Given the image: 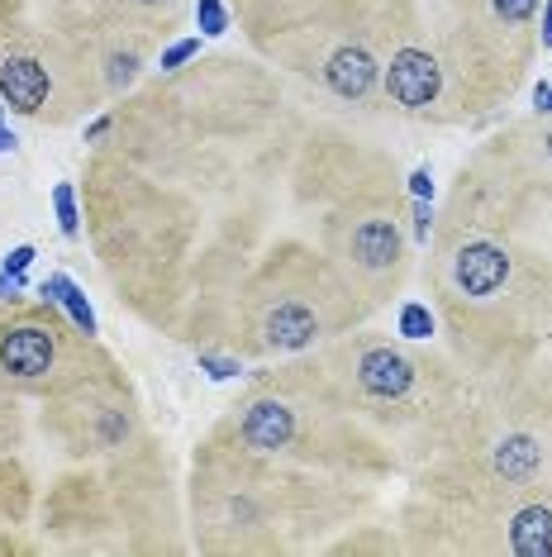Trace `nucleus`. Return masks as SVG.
Returning a JSON list of instances; mask_svg holds the SVG:
<instances>
[{"instance_id": "4be33fe9", "label": "nucleus", "mask_w": 552, "mask_h": 557, "mask_svg": "<svg viewBox=\"0 0 552 557\" xmlns=\"http://www.w3.org/2000/svg\"><path fill=\"white\" fill-rule=\"evenodd\" d=\"M410 196L414 200H434V172L429 168H414L410 172Z\"/></svg>"}, {"instance_id": "aec40b11", "label": "nucleus", "mask_w": 552, "mask_h": 557, "mask_svg": "<svg viewBox=\"0 0 552 557\" xmlns=\"http://www.w3.org/2000/svg\"><path fill=\"white\" fill-rule=\"evenodd\" d=\"M105 67H110V86L120 91V86H129V82H134V72H138V53H115V58L105 62Z\"/></svg>"}, {"instance_id": "dca6fc26", "label": "nucleus", "mask_w": 552, "mask_h": 557, "mask_svg": "<svg viewBox=\"0 0 552 557\" xmlns=\"http://www.w3.org/2000/svg\"><path fill=\"white\" fill-rule=\"evenodd\" d=\"M34 258H39V252H34V244H20V248H10V252H5V262H0V272H5L15 286H24V276H29Z\"/></svg>"}, {"instance_id": "f3484780", "label": "nucleus", "mask_w": 552, "mask_h": 557, "mask_svg": "<svg viewBox=\"0 0 552 557\" xmlns=\"http://www.w3.org/2000/svg\"><path fill=\"white\" fill-rule=\"evenodd\" d=\"M196 362H200V372H205L210 382H229V376L243 372V362H238V358H224V352H200Z\"/></svg>"}, {"instance_id": "4468645a", "label": "nucleus", "mask_w": 552, "mask_h": 557, "mask_svg": "<svg viewBox=\"0 0 552 557\" xmlns=\"http://www.w3.org/2000/svg\"><path fill=\"white\" fill-rule=\"evenodd\" d=\"M396 324H400V334H405V338H429L434 334V310L424 306V300H405Z\"/></svg>"}, {"instance_id": "f03ea898", "label": "nucleus", "mask_w": 552, "mask_h": 557, "mask_svg": "<svg viewBox=\"0 0 552 557\" xmlns=\"http://www.w3.org/2000/svg\"><path fill=\"white\" fill-rule=\"evenodd\" d=\"M438 91H443V72H438L434 53L424 48H400L386 67V96L396 100L400 110H429Z\"/></svg>"}, {"instance_id": "a211bd4d", "label": "nucleus", "mask_w": 552, "mask_h": 557, "mask_svg": "<svg viewBox=\"0 0 552 557\" xmlns=\"http://www.w3.org/2000/svg\"><path fill=\"white\" fill-rule=\"evenodd\" d=\"M191 58H200V34H191V39H177L162 53V72H181Z\"/></svg>"}, {"instance_id": "b1692460", "label": "nucleus", "mask_w": 552, "mask_h": 557, "mask_svg": "<svg viewBox=\"0 0 552 557\" xmlns=\"http://www.w3.org/2000/svg\"><path fill=\"white\" fill-rule=\"evenodd\" d=\"M124 5H134V10H172L177 0H124Z\"/></svg>"}, {"instance_id": "cd10ccee", "label": "nucleus", "mask_w": 552, "mask_h": 557, "mask_svg": "<svg viewBox=\"0 0 552 557\" xmlns=\"http://www.w3.org/2000/svg\"><path fill=\"white\" fill-rule=\"evenodd\" d=\"M15 290H20V286H15V282H10V276H5V272H0V300H10V296H15Z\"/></svg>"}, {"instance_id": "bb28decb", "label": "nucleus", "mask_w": 552, "mask_h": 557, "mask_svg": "<svg viewBox=\"0 0 552 557\" xmlns=\"http://www.w3.org/2000/svg\"><path fill=\"white\" fill-rule=\"evenodd\" d=\"M105 129H110V120H96V124H91V129H86V144H96V138H100V134H105Z\"/></svg>"}, {"instance_id": "c85d7f7f", "label": "nucleus", "mask_w": 552, "mask_h": 557, "mask_svg": "<svg viewBox=\"0 0 552 557\" xmlns=\"http://www.w3.org/2000/svg\"><path fill=\"white\" fill-rule=\"evenodd\" d=\"M548 153H552V134H548Z\"/></svg>"}, {"instance_id": "412c9836", "label": "nucleus", "mask_w": 552, "mask_h": 557, "mask_svg": "<svg viewBox=\"0 0 552 557\" xmlns=\"http://www.w3.org/2000/svg\"><path fill=\"white\" fill-rule=\"evenodd\" d=\"M429 234H434V206L414 200V244H429Z\"/></svg>"}, {"instance_id": "f257e3e1", "label": "nucleus", "mask_w": 552, "mask_h": 557, "mask_svg": "<svg viewBox=\"0 0 552 557\" xmlns=\"http://www.w3.org/2000/svg\"><path fill=\"white\" fill-rule=\"evenodd\" d=\"M58 367L53 324H10L0 329V376L10 382H43Z\"/></svg>"}, {"instance_id": "0eeeda50", "label": "nucleus", "mask_w": 552, "mask_h": 557, "mask_svg": "<svg viewBox=\"0 0 552 557\" xmlns=\"http://www.w3.org/2000/svg\"><path fill=\"white\" fill-rule=\"evenodd\" d=\"M372 82H376V62L362 44H343L338 53H329V62H324V86L343 100H362L372 91Z\"/></svg>"}, {"instance_id": "393cba45", "label": "nucleus", "mask_w": 552, "mask_h": 557, "mask_svg": "<svg viewBox=\"0 0 552 557\" xmlns=\"http://www.w3.org/2000/svg\"><path fill=\"white\" fill-rule=\"evenodd\" d=\"M534 106H538V110H552V86H538V91H534Z\"/></svg>"}, {"instance_id": "5701e85b", "label": "nucleus", "mask_w": 552, "mask_h": 557, "mask_svg": "<svg viewBox=\"0 0 552 557\" xmlns=\"http://www.w3.org/2000/svg\"><path fill=\"white\" fill-rule=\"evenodd\" d=\"M20 148V138H15V129L5 124V100H0V153H15Z\"/></svg>"}, {"instance_id": "6ab92c4d", "label": "nucleus", "mask_w": 552, "mask_h": 557, "mask_svg": "<svg viewBox=\"0 0 552 557\" xmlns=\"http://www.w3.org/2000/svg\"><path fill=\"white\" fill-rule=\"evenodd\" d=\"M491 10H495V20H505V24H524L538 10V0H491Z\"/></svg>"}, {"instance_id": "7ed1b4c3", "label": "nucleus", "mask_w": 552, "mask_h": 557, "mask_svg": "<svg viewBox=\"0 0 552 557\" xmlns=\"http://www.w3.org/2000/svg\"><path fill=\"white\" fill-rule=\"evenodd\" d=\"M48 96H53V72L34 53H10L0 58V100L20 115H43Z\"/></svg>"}, {"instance_id": "39448f33", "label": "nucleus", "mask_w": 552, "mask_h": 557, "mask_svg": "<svg viewBox=\"0 0 552 557\" xmlns=\"http://www.w3.org/2000/svg\"><path fill=\"white\" fill-rule=\"evenodd\" d=\"M238 434H243V443L253 453H276V448H286V443H291L296 414H291V405H281V400H272V396H258V400L243 405Z\"/></svg>"}, {"instance_id": "9b49d317", "label": "nucleus", "mask_w": 552, "mask_h": 557, "mask_svg": "<svg viewBox=\"0 0 552 557\" xmlns=\"http://www.w3.org/2000/svg\"><path fill=\"white\" fill-rule=\"evenodd\" d=\"M510 548L519 557H552V510L548 505H529V510L514 515Z\"/></svg>"}, {"instance_id": "a878e982", "label": "nucleus", "mask_w": 552, "mask_h": 557, "mask_svg": "<svg viewBox=\"0 0 552 557\" xmlns=\"http://www.w3.org/2000/svg\"><path fill=\"white\" fill-rule=\"evenodd\" d=\"M543 48H552V0L543 5Z\"/></svg>"}, {"instance_id": "1a4fd4ad", "label": "nucleus", "mask_w": 552, "mask_h": 557, "mask_svg": "<svg viewBox=\"0 0 552 557\" xmlns=\"http://www.w3.org/2000/svg\"><path fill=\"white\" fill-rule=\"evenodd\" d=\"M262 338H267L272 348H310L319 338V314L310 306H300V300H286V306H276L267 314V324H262Z\"/></svg>"}, {"instance_id": "2eb2a0df", "label": "nucleus", "mask_w": 552, "mask_h": 557, "mask_svg": "<svg viewBox=\"0 0 552 557\" xmlns=\"http://www.w3.org/2000/svg\"><path fill=\"white\" fill-rule=\"evenodd\" d=\"M196 24L205 39H219V34H229V10H224V0H196Z\"/></svg>"}, {"instance_id": "9d476101", "label": "nucleus", "mask_w": 552, "mask_h": 557, "mask_svg": "<svg viewBox=\"0 0 552 557\" xmlns=\"http://www.w3.org/2000/svg\"><path fill=\"white\" fill-rule=\"evenodd\" d=\"M39 296L48 300V306H58L62 314H67V320L72 324H77L81 329V334L86 338H91L96 334V310H91V300H86V290L77 286V282H72V276L67 272H53V276H43V286H39Z\"/></svg>"}, {"instance_id": "f8f14e48", "label": "nucleus", "mask_w": 552, "mask_h": 557, "mask_svg": "<svg viewBox=\"0 0 552 557\" xmlns=\"http://www.w3.org/2000/svg\"><path fill=\"white\" fill-rule=\"evenodd\" d=\"M538 462H543V448L529 434H510L495 448V476L510 481V486H524V481L538 476Z\"/></svg>"}, {"instance_id": "423d86ee", "label": "nucleus", "mask_w": 552, "mask_h": 557, "mask_svg": "<svg viewBox=\"0 0 552 557\" xmlns=\"http://www.w3.org/2000/svg\"><path fill=\"white\" fill-rule=\"evenodd\" d=\"M410 382H414V362L405 358V352L376 344V348H367V352L357 358V386L367 391V396H376V400L405 396Z\"/></svg>"}, {"instance_id": "6e6552de", "label": "nucleus", "mask_w": 552, "mask_h": 557, "mask_svg": "<svg viewBox=\"0 0 552 557\" xmlns=\"http://www.w3.org/2000/svg\"><path fill=\"white\" fill-rule=\"evenodd\" d=\"M353 262L362 272H386L400 262V230L396 220H386V214H372V220H362L353 230Z\"/></svg>"}, {"instance_id": "20e7f679", "label": "nucleus", "mask_w": 552, "mask_h": 557, "mask_svg": "<svg viewBox=\"0 0 552 557\" xmlns=\"http://www.w3.org/2000/svg\"><path fill=\"white\" fill-rule=\"evenodd\" d=\"M505 276H510V258H505V248H495V244H467L453 258V282L462 296H476V300L495 296V290L505 286Z\"/></svg>"}, {"instance_id": "ddd939ff", "label": "nucleus", "mask_w": 552, "mask_h": 557, "mask_svg": "<svg viewBox=\"0 0 552 557\" xmlns=\"http://www.w3.org/2000/svg\"><path fill=\"white\" fill-rule=\"evenodd\" d=\"M53 214H58L62 238H81V210H77V186L72 182L53 186Z\"/></svg>"}]
</instances>
